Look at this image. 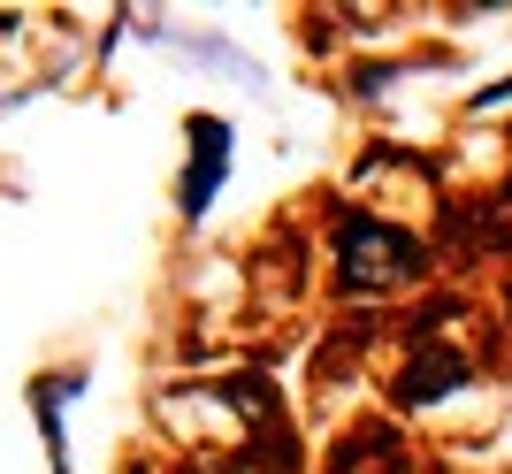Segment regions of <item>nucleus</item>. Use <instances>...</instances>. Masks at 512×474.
Returning a JSON list of instances; mask_svg holds the SVG:
<instances>
[{"label": "nucleus", "instance_id": "5", "mask_svg": "<svg viewBox=\"0 0 512 474\" xmlns=\"http://www.w3.org/2000/svg\"><path fill=\"white\" fill-rule=\"evenodd\" d=\"M505 199H512V192H505Z\"/></svg>", "mask_w": 512, "mask_h": 474}, {"label": "nucleus", "instance_id": "1", "mask_svg": "<svg viewBox=\"0 0 512 474\" xmlns=\"http://www.w3.org/2000/svg\"><path fill=\"white\" fill-rule=\"evenodd\" d=\"M421 268H428L421 237H406L398 222L337 215V283L352 291V299H367V291H390V283L421 276Z\"/></svg>", "mask_w": 512, "mask_h": 474}, {"label": "nucleus", "instance_id": "4", "mask_svg": "<svg viewBox=\"0 0 512 474\" xmlns=\"http://www.w3.org/2000/svg\"><path fill=\"white\" fill-rule=\"evenodd\" d=\"M451 383H467V360H459V352H413L398 398H406V406H428V398H444Z\"/></svg>", "mask_w": 512, "mask_h": 474}, {"label": "nucleus", "instance_id": "3", "mask_svg": "<svg viewBox=\"0 0 512 474\" xmlns=\"http://www.w3.org/2000/svg\"><path fill=\"white\" fill-rule=\"evenodd\" d=\"M85 390H92V375H46V383H31V406H39L54 474H69V429H62V413H69V398H85Z\"/></svg>", "mask_w": 512, "mask_h": 474}, {"label": "nucleus", "instance_id": "2", "mask_svg": "<svg viewBox=\"0 0 512 474\" xmlns=\"http://www.w3.org/2000/svg\"><path fill=\"white\" fill-rule=\"evenodd\" d=\"M222 176H230V123L222 115H192V169H184V215L192 222L214 207Z\"/></svg>", "mask_w": 512, "mask_h": 474}]
</instances>
